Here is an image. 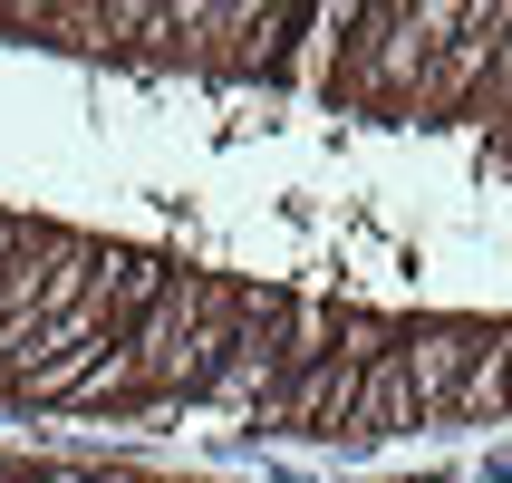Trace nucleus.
Here are the masks:
<instances>
[{"label": "nucleus", "mask_w": 512, "mask_h": 483, "mask_svg": "<svg viewBox=\"0 0 512 483\" xmlns=\"http://www.w3.org/2000/svg\"><path fill=\"white\" fill-rule=\"evenodd\" d=\"M358 387H368V368L358 358H319V368H290L271 397L252 406V426H281V435H329L358 416Z\"/></svg>", "instance_id": "obj_1"}, {"label": "nucleus", "mask_w": 512, "mask_h": 483, "mask_svg": "<svg viewBox=\"0 0 512 483\" xmlns=\"http://www.w3.org/2000/svg\"><path fill=\"white\" fill-rule=\"evenodd\" d=\"M503 29H512V10H503V0L464 10V29L445 39V49H435L426 87H416V107H435V116H464V107H474V87H484V68H493V49H503Z\"/></svg>", "instance_id": "obj_2"}, {"label": "nucleus", "mask_w": 512, "mask_h": 483, "mask_svg": "<svg viewBox=\"0 0 512 483\" xmlns=\"http://www.w3.org/2000/svg\"><path fill=\"white\" fill-rule=\"evenodd\" d=\"M464 358H474V329H397V368H406V387H416V406L455 397Z\"/></svg>", "instance_id": "obj_3"}, {"label": "nucleus", "mask_w": 512, "mask_h": 483, "mask_svg": "<svg viewBox=\"0 0 512 483\" xmlns=\"http://www.w3.org/2000/svg\"><path fill=\"white\" fill-rule=\"evenodd\" d=\"M455 416H493V406H512V329H474V358H464L455 377Z\"/></svg>", "instance_id": "obj_4"}, {"label": "nucleus", "mask_w": 512, "mask_h": 483, "mask_svg": "<svg viewBox=\"0 0 512 483\" xmlns=\"http://www.w3.org/2000/svg\"><path fill=\"white\" fill-rule=\"evenodd\" d=\"M416 416H426V406H416V387H406V368H397V348H387V358L368 368V387H358V416H348V426H358V435H387V426H416Z\"/></svg>", "instance_id": "obj_5"}, {"label": "nucleus", "mask_w": 512, "mask_h": 483, "mask_svg": "<svg viewBox=\"0 0 512 483\" xmlns=\"http://www.w3.org/2000/svg\"><path fill=\"white\" fill-rule=\"evenodd\" d=\"M0 483H20V474H10V464H0Z\"/></svg>", "instance_id": "obj_6"}]
</instances>
